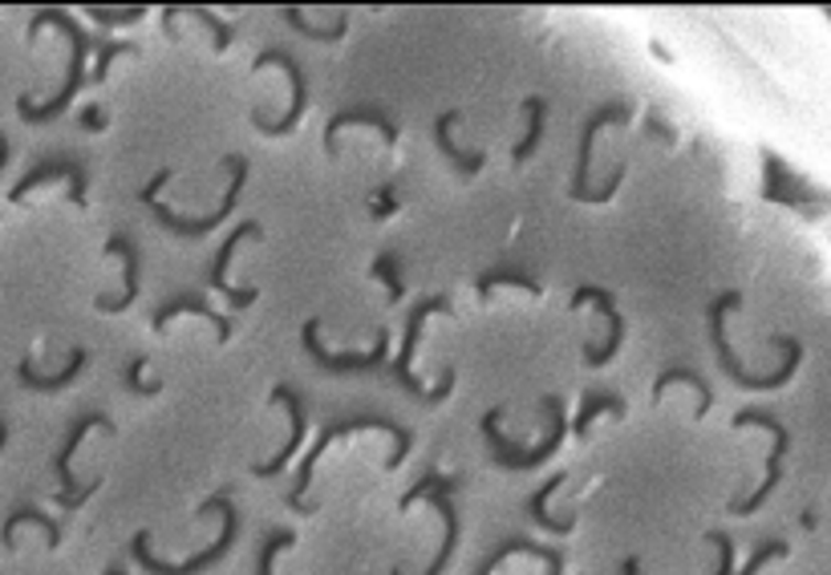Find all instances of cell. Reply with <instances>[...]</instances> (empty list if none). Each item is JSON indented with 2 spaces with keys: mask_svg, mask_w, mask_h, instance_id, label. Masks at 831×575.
<instances>
[{
  "mask_svg": "<svg viewBox=\"0 0 831 575\" xmlns=\"http://www.w3.org/2000/svg\"><path fill=\"white\" fill-rule=\"evenodd\" d=\"M45 25H57V29H62L65 37H69V50H74V53H69V74H65V86H62V94H57V98L41 101V106H37L33 98H29V94H21V98H17V113H21V122H29V126L53 122L57 113L69 110V101H74V94H77L82 86H86V57H89V50L98 45V41H94V37L86 33V29L77 25L74 17L65 13V9H41V13L33 17V21H29V41H37V33H41Z\"/></svg>",
  "mask_w": 831,
  "mask_h": 575,
  "instance_id": "1",
  "label": "cell"
},
{
  "mask_svg": "<svg viewBox=\"0 0 831 575\" xmlns=\"http://www.w3.org/2000/svg\"><path fill=\"white\" fill-rule=\"evenodd\" d=\"M361 430H381V434H390L393 442H398V451L390 454V463H386V470H398V466L406 463V454H410V446H414V434L406 430V425H398L393 417H386V413H349V417H333V422H325V430L316 434L313 451L304 454L301 470H296V482H292L289 490V507L292 511H316V502H304V495H309V487H313V470H316V458L328 451V442H337L341 434H361Z\"/></svg>",
  "mask_w": 831,
  "mask_h": 575,
  "instance_id": "2",
  "label": "cell"
},
{
  "mask_svg": "<svg viewBox=\"0 0 831 575\" xmlns=\"http://www.w3.org/2000/svg\"><path fill=\"white\" fill-rule=\"evenodd\" d=\"M540 410L548 413V438L536 442V446H519V442L504 438L499 434V417H504V405H495V410L483 413V438H487V446H492V463L504 466V470H516V475H524V470H536V466H543L548 458H552L555 451H560V442H564L568 434V417H564V401L555 398V393H548V398L540 401Z\"/></svg>",
  "mask_w": 831,
  "mask_h": 575,
  "instance_id": "3",
  "label": "cell"
},
{
  "mask_svg": "<svg viewBox=\"0 0 831 575\" xmlns=\"http://www.w3.org/2000/svg\"><path fill=\"white\" fill-rule=\"evenodd\" d=\"M207 514H219V519H224V527H219V535H215L212 547H203L199 555H191L187 563L159 560V555L151 551V531H139V535L130 539V551H134V560L142 563V572H151V575H199V572H207V567H215V563L224 560L227 551H231V543H236V527H240V519H236V507H231V495H227V490L212 495V499H207L199 511H195V519H207Z\"/></svg>",
  "mask_w": 831,
  "mask_h": 575,
  "instance_id": "4",
  "label": "cell"
},
{
  "mask_svg": "<svg viewBox=\"0 0 831 575\" xmlns=\"http://www.w3.org/2000/svg\"><path fill=\"white\" fill-rule=\"evenodd\" d=\"M738 304H743V292H722L719 301L705 308V325H710V340H714V352H719L722 373L731 377L734 386H743V389H779V386H787V381L795 377V369H799V361H803V345H799L795 337H779L775 345L787 352V361H783L779 373H770V377L746 373L743 365L734 361L731 345H726V313H731V308H738Z\"/></svg>",
  "mask_w": 831,
  "mask_h": 575,
  "instance_id": "5",
  "label": "cell"
},
{
  "mask_svg": "<svg viewBox=\"0 0 831 575\" xmlns=\"http://www.w3.org/2000/svg\"><path fill=\"white\" fill-rule=\"evenodd\" d=\"M219 163H224L227 171H231V183H227V195L219 199V207H215V211L199 215V219H183V215H175L171 207H166V203L147 199L151 215L166 227V231H171V236L199 239V236H207V231H215L219 224H227V215H231V207L240 203V191H244V183H248V175H252V166H248V159H244V154H224Z\"/></svg>",
  "mask_w": 831,
  "mask_h": 575,
  "instance_id": "6",
  "label": "cell"
},
{
  "mask_svg": "<svg viewBox=\"0 0 831 575\" xmlns=\"http://www.w3.org/2000/svg\"><path fill=\"white\" fill-rule=\"evenodd\" d=\"M94 425H98V430H106V434H114V430H118V425H114L101 410L77 413L74 425H69V434H65L62 454H57V463H53V466H57V507H65V511H77V507H82V502H89V495L101 487V478H94L89 487H77L74 475H69V458H74V451L82 446V442H86V434L94 430Z\"/></svg>",
  "mask_w": 831,
  "mask_h": 575,
  "instance_id": "7",
  "label": "cell"
},
{
  "mask_svg": "<svg viewBox=\"0 0 831 575\" xmlns=\"http://www.w3.org/2000/svg\"><path fill=\"white\" fill-rule=\"evenodd\" d=\"M746 425H763V430H770V438H775V446H770V458H767V478H763V487L751 495V499H734L731 502V514H755L763 502L770 499V490L779 487L783 478V458H787V451H791V434H787V425L775 417V413L767 410H743L734 413V430H746Z\"/></svg>",
  "mask_w": 831,
  "mask_h": 575,
  "instance_id": "8",
  "label": "cell"
},
{
  "mask_svg": "<svg viewBox=\"0 0 831 575\" xmlns=\"http://www.w3.org/2000/svg\"><path fill=\"white\" fill-rule=\"evenodd\" d=\"M301 340H304V352H309L325 373H378L381 365H386V357H390V333H386V328L378 333V340H374L369 352H328L325 345H321V316H309V321H304Z\"/></svg>",
  "mask_w": 831,
  "mask_h": 575,
  "instance_id": "9",
  "label": "cell"
},
{
  "mask_svg": "<svg viewBox=\"0 0 831 575\" xmlns=\"http://www.w3.org/2000/svg\"><path fill=\"white\" fill-rule=\"evenodd\" d=\"M268 65H280V69L289 74L292 106L284 110V118H280V122H268L265 113L252 110V126L260 130V134H268V138H284V134H292V130H296V122H301L304 106H309V86H304V69H301V62H296V57H292L289 50H265V53H260V57L252 62V74H260V69H268Z\"/></svg>",
  "mask_w": 831,
  "mask_h": 575,
  "instance_id": "10",
  "label": "cell"
},
{
  "mask_svg": "<svg viewBox=\"0 0 831 575\" xmlns=\"http://www.w3.org/2000/svg\"><path fill=\"white\" fill-rule=\"evenodd\" d=\"M434 313H451V301H446V296H427V301H418L414 308H410V316H406L402 349H398V361H393L398 386H402L410 398L422 401V405H430V389L414 377V352H418V340H422V325H427V316H434Z\"/></svg>",
  "mask_w": 831,
  "mask_h": 575,
  "instance_id": "11",
  "label": "cell"
},
{
  "mask_svg": "<svg viewBox=\"0 0 831 575\" xmlns=\"http://www.w3.org/2000/svg\"><path fill=\"white\" fill-rule=\"evenodd\" d=\"M265 236V227L256 224V219H244L231 236L219 243V251H215V260H212V268H207V288H215L219 296H227V304H231V313H240V308H252L256 304V288H236L231 280H227V263H231V256H236V248H240L244 239H260Z\"/></svg>",
  "mask_w": 831,
  "mask_h": 575,
  "instance_id": "12",
  "label": "cell"
},
{
  "mask_svg": "<svg viewBox=\"0 0 831 575\" xmlns=\"http://www.w3.org/2000/svg\"><path fill=\"white\" fill-rule=\"evenodd\" d=\"M580 304H596L601 316L608 321L605 345H584V361H589L592 369H601V365H608L613 357H617L620 337H625V316L617 313V296H613L608 288H596V284H584L572 292V308H580Z\"/></svg>",
  "mask_w": 831,
  "mask_h": 575,
  "instance_id": "13",
  "label": "cell"
},
{
  "mask_svg": "<svg viewBox=\"0 0 831 575\" xmlns=\"http://www.w3.org/2000/svg\"><path fill=\"white\" fill-rule=\"evenodd\" d=\"M629 118H633V110L625 106V101H605V106H596V110L589 113V122H584V130H580V151H576V171H572V187H568V195H572L576 203L589 195L592 142H596V134H601V126H625Z\"/></svg>",
  "mask_w": 831,
  "mask_h": 575,
  "instance_id": "14",
  "label": "cell"
},
{
  "mask_svg": "<svg viewBox=\"0 0 831 575\" xmlns=\"http://www.w3.org/2000/svg\"><path fill=\"white\" fill-rule=\"evenodd\" d=\"M53 178H69V203H74V207H86V203H89V187H86L89 175H86V166L77 163V159H45V163H37L13 191H9V203H21L29 191H37L41 183H53Z\"/></svg>",
  "mask_w": 831,
  "mask_h": 575,
  "instance_id": "15",
  "label": "cell"
},
{
  "mask_svg": "<svg viewBox=\"0 0 831 575\" xmlns=\"http://www.w3.org/2000/svg\"><path fill=\"white\" fill-rule=\"evenodd\" d=\"M458 487H463V478L442 475L439 482H434V490H430V507H434L439 519H442V547H439V555L430 560V567L422 575H442V572H446V563H451L454 547H458V511H454V499H451ZM390 575H406V567H393Z\"/></svg>",
  "mask_w": 831,
  "mask_h": 575,
  "instance_id": "16",
  "label": "cell"
},
{
  "mask_svg": "<svg viewBox=\"0 0 831 575\" xmlns=\"http://www.w3.org/2000/svg\"><path fill=\"white\" fill-rule=\"evenodd\" d=\"M183 313H195V316H203V321H212L219 345H227V340H231V321H227L224 313H215L212 304H207V296H203V292H191V288H187V292H175V296H171L163 308H154V313H151V328H154V333H163V328L171 325L175 316H183Z\"/></svg>",
  "mask_w": 831,
  "mask_h": 575,
  "instance_id": "17",
  "label": "cell"
},
{
  "mask_svg": "<svg viewBox=\"0 0 831 575\" xmlns=\"http://www.w3.org/2000/svg\"><path fill=\"white\" fill-rule=\"evenodd\" d=\"M272 401H277V405H284V413H289V422H292V434H289V442H284V451H280L277 458H268V463L252 466L256 478H277L280 470L292 463V454L301 451V442H304V405H301V393H296L292 386H277V389H272Z\"/></svg>",
  "mask_w": 831,
  "mask_h": 575,
  "instance_id": "18",
  "label": "cell"
},
{
  "mask_svg": "<svg viewBox=\"0 0 831 575\" xmlns=\"http://www.w3.org/2000/svg\"><path fill=\"white\" fill-rule=\"evenodd\" d=\"M511 555H531V560H540L543 567H548V575L564 572V555H560L555 547H543V543H531V539H524V535H511V539H504V543H495V547L475 563V572L471 575H492L495 567H499L504 560H511Z\"/></svg>",
  "mask_w": 831,
  "mask_h": 575,
  "instance_id": "19",
  "label": "cell"
},
{
  "mask_svg": "<svg viewBox=\"0 0 831 575\" xmlns=\"http://www.w3.org/2000/svg\"><path fill=\"white\" fill-rule=\"evenodd\" d=\"M106 251H110V256H122V280H127V288H122V296H98L94 308L114 316V313H127L130 304L139 301V248H134L130 236H110L106 239Z\"/></svg>",
  "mask_w": 831,
  "mask_h": 575,
  "instance_id": "20",
  "label": "cell"
},
{
  "mask_svg": "<svg viewBox=\"0 0 831 575\" xmlns=\"http://www.w3.org/2000/svg\"><path fill=\"white\" fill-rule=\"evenodd\" d=\"M345 126H374V130L386 138V147H398V126L390 122V113L378 110V106H345V110L333 113L325 126V151L328 154H337V134L345 130Z\"/></svg>",
  "mask_w": 831,
  "mask_h": 575,
  "instance_id": "21",
  "label": "cell"
},
{
  "mask_svg": "<svg viewBox=\"0 0 831 575\" xmlns=\"http://www.w3.org/2000/svg\"><path fill=\"white\" fill-rule=\"evenodd\" d=\"M454 126H458V110H442L439 118H434V147L442 151L446 163H454V171H458L463 178L479 175L483 166H487V154H483V151H458V147H454Z\"/></svg>",
  "mask_w": 831,
  "mask_h": 575,
  "instance_id": "22",
  "label": "cell"
},
{
  "mask_svg": "<svg viewBox=\"0 0 831 575\" xmlns=\"http://www.w3.org/2000/svg\"><path fill=\"white\" fill-rule=\"evenodd\" d=\"M86 365H89V349H86V345H74L69 361H65V369H62V373H53V377H41L37 369H33V361H29V357H21V365H17V381H21L25 389H37V393H53V389L74 386Z\"/></svg>",
  "mask_w": 831,
  "mask_h": 575,
  "instance_id": "23",
  "label": "cell"
},
{
  "mask_svg": "<svg viewBox=\"0 0 831 575\" xmlns=\"http://www.w3.org/2000/svg\"><path fill=\"white\" fill-rule=\"evenodd\" d=\"M568 482V475L560 470V475H552L548 482H543L536 495L528 499V519L536 527H543V531H552V535H568V531H576V519H555L552 511H548V502H552V495Z\"/></svg>",
  "mask_w": 831,
  "mask_h": 575,
  "instance_id": "24",
  "label": "cell"
},
{
  "mask_svg": "<svg viewBox=\"0 0 831 575\" xmlns=\"http://www.w3.org/2000/svg\"><path fill=\"white\" fill-rule=\"evenodd\" d=\"M601 413H625V401L617 398V393H601V389H592V393H584V405H580V413H576V422L568 425L576 438H589V430H592V422L601 417Z\"/></svg>",
  "mask_w": 831,
  "mask_h": 575,
  "instance_id": "25",
  "label": "cell"
},
{
  "mask_svg": "<svg viewBox=\"0 0 831 575\" xmlns=\"http://www.w3.org/2000/svg\"><path fill=\"white\" fill-rule=\"evenodd\" d=\"M524 110H528V134H524V142L511 151V163L516 166H524L531 154H536V147H540V138H543V126H548V101H543L540 94H531V98L524 101Z\"/></svg>",
  "mask_w": 831,
  "mask_h": 575,
  "instance_id": "26",
  "label": "cell"
},
{
  "mask_svg": "<svg viewBox=\"0 0 831 575\" xmlns=\"http://www.w3.org/2000/svg\"><path fill=\"white\" fill-rule=\"evenodd\" d=\"M673 381H678V386H693V389H698V417H705V413H710V405H714V393H710V386H705V381L693 373V369H686V365H669L666 373L657 377L654 401H661V393H666Z\"/></svg>",
  "mask_w": 831,
  "mask_h": 575,
  "instance_id": "27",
  "label": "cell"
},
{
  "mask_svg": "<svg viewBox=\"0 0 831 575\" xmlns=\"http://www.w3.org/2000/svg\"><path fill=\"white\" fill-rule=\"evenodd\" d=\"M495 284H516L524 288V292H531V296H543V288L531 280V275H524L519 268H492V272H483L479 280H475V292H479V301H487L492 296Z\"/></svg>",
  "mask_w": 831,
  "mask_h": 575,
  "instance_id": "28",
  "label": "cell"
},
{
  "mask_svg": "<svg viewBox=\"0 0 831 575\" xmlns=\"http://www.w3.org/2000/svg\"><path fill=\"white\" fill-rule=\"evenodd\" d=\"M21 523L41 527V531L50 535V547H57V543H62V527L53 523L50 514H45V511H37V507H21V511H13V514H9V523H4V531H0V535H4V543H9V547H13V535H17V527H21Z\"/></svg>",
  "mask_w": 831,
  "mask_h": 575,
  "instance_id": "29",
  "label": "cell"
},
{
  "mask_svg": "<svg viewBox=\"0 0 831 575\" xmlns=\"http://www.w3.org/2000/svg\"><path fill=\"white\" fill-rule=\"evenodd\" d=\"M280 17H284V21H289V25L296 29L301 37H309V41H341L345 33H349V17H345V13L337 17V25H333V29H316V25H309V21H304V17L296 13L292 4H289V9H280Z\"/></svg>",
  "mask_w": 831,
  "mask_h": 575,
  "instance_id": "30",
  "label": "cell"
},
{
  "mask_svg": "<svg viewBox=\"0 0 831 575\" xmlns=\"http://www.w3.org/2000/svg\"><path fill=\"white\" fill-rule=\"evenodd\" d=\"M292 543H296V535H292L289 527H277V531H268L265 547H260V563H256V575H272V563H277L280 551H289Z\"/></svg>",
  "mask_w": 831,
  "mask_h": 575,
  "instance_id": "31",
  "label": "cell"
},
{
  "mask_svg": "<svg viewBox=\"0 0 831 575\" xmlns=\"http://www.w3.org/2000/svg\"><path fill=\"white\" fill-rule=\"evenodd\" d=\"M147 357H134V361L127 365V373H122V389L127 393H134V398H154L159 389H163V381L154 377V381H147Z\"/></svg>",
  "mask_w": 831,
  "mask_h": 575,
  "instance_id": "32",
  "label": "cell"
},
{
  "mask_svg": "<svg viewBox=\"0 0 831 575\" xmlns=\"http://www.w3.org/2000/svg\"><path fill=\"white\" fill-rule=\"evenodd\" d=\"M374 275H378L381 284H386V292H390L393 304L402 301L406 284H402V275H398V256H393V251H386V256H378V260H374Z\"/></svg>",
  "mask_w": 831,
  "mask_h": 575,
  "instance_id": "33",
  "label": "cell"
},
{
  "mask_svg": "<svg viewBox=\"0 0 831 575\" xmlns=\"http://www.w3.org/2000/svg\"><path fill=\"white\" fill-rule=\"evenodd\" d=\"M130 53H139V45H130V41H106V45H98V69H94V86H101L106 82V74H110V65L118 62V57H130Z\"/></svg>",
  "mask_w": 831,
  "mask_h": 575,
  "instance_id": "34",
  "label": "cell"
},
{
  "mask_svg": "<svg viewBox=\"0 0 831 575\" xmlns=\"http://www.w3.org/2000/svg\"><path fill=\"white\" fill-rule=\"evenodd\" d=\"M89 17L101 21L106 29H122V25H139L142 17H147V9L139 4V9H122V13H118V9H98V4H89Z\"/></svg>",
  "mask_w": 831,
  "mask_h": 575,
  "instance_id": "35",
  "label": "cell"
},
{
  "mask_svg": "<svg viewBox=\"0 0 831 575\" xmlns=\"http://www.w3.org/2000/svg\"><path fill=\"white\" fill-rule=\"evenodd\" d=\"M779 555H787V543H783V539H767V543H758L755 555L746 560V567L738 575H758V572H763V563L779 560Z\"/></svg>",
  "mask_w": 831,
  "mask_h": 575,
  "instance_id": "36",
  "label": "cell"
},
{
  "mask_svg": "<svg viewBox=\"0 0 831 575\" xmlns=\"http://www.w3.org/2000/svg\"><path fill=\"white\" fill-rule=\"evenodd\" d=\"M187 13H195V17L203 21V25L212 29L215 53H227V45H231V37H236V33H231V25H227V21H219L215 13H207V9H187Z\"/></svg>",
  "mask_w": 831,
  "mask_h": 575,
  "instance_id": "37",
  "label": "cell"
},
{
  "mask_svg": "<svg viewBox=\"0 0 831 575\" xmlns=\"http://www.w3.org/2000/svg\"><path fill=\"white\" fill-rule=\"evenodd\" d=\"M398 211V187L393 183H381V191L374 195V203H369V219H390V215Z\"/></svg>",
  "mask_w": 831,
  "mask_h": 575,
  "instance_id": "38",
  "label": "cell"
},
{
  "mask_svg": "<svg viewBox=\"0 0 831 575\" xmlns=\"http://www.w3.org/2000/svg\"><path fill=\"white\" fill-rule=\"evenodd\" d=\"M705 539L719 547V572H714V575H731L734 572V539L726 535V531H710Z\"/></svg>",
  "mask_w": 831,
  "mask_h": 575,
  "instance_id": "39",
  "label": "cell"
},
{
  "mask_svg": "<svg viewBox=\"0 0 831 575\" xmlns=\"http://www.w3.org/2000/svg\"><path fill=\"white\" fill-rule=\"evenodd\" d=\"M439 478H442L439 470H427V475L418 478L414 487L406 490V495H402V502H398V507H402V511H410V507H414V502L422 499V495H430V490H434V482H439Z\"/></svg>",
  "mask_w": 831,
  "mask_h": 575,
  "instance_id": "40",
  "label": "cell"
},
{
  "mask_svg": "<svg viewBox=\"0 0 831 575\" xmlns=\"http://www.w3.org/2000/svg\"><path fill=\"white\" fill-rule=\"evenodd\" d=\"M77 126H82V130H106V113H101L98 106H86V110L77 113Z\"/></svg>",
  "mask_w": 831,
  "mask_h": 575,
  "instance_id": "41",
  "label": "cell"
},
{
  "mask_svg": "<svg viewBox=\"0 0 831 575\" xmlns=\"http://www.w3.org/2000/svg\"><path fill=\"white\" fill-rule=\"evenodd\" d=\"M620 575H641V560H637V555H629V560L620 563Z\"/></svg>",
  "mask_w": 831,
  "mask_h": 575,
  "instance_id": "42",
  "label": "cell"
},
{
  "mask_svg": "<svg viewBox=\"0 0 831 575\" xmlns=\"http://www.w3.org/2000/svg\"><path fill=\"white\" fill-rule=\"evenodd\" d=\"M9 154H13V147H9V138H4V130H0V171L9 166Z\"/></svg>",
  "mask_w": 831,
  "mask_h": 575,
  "instance_id": "43",
  "label": "cell"
},
{
  "mask_svg": "<svg viewBox=\"0 0 831 575\" xmlns=\"http://www.w3.org/2000/svg\"><path fill=\"white\" fill-rule=\"evenodd\" d=\"M4 442H9V425H4V417H0V451H4Z\"/></svg>",
  "mask_w": 831,
  "mask_h": 575,
  "instance_id": "44",
  "label": "cell"
},
{
  "mask_svg": "<svg viewBox=\"0 0 831 575\" xmlns=\"http://www.w3.org/2000/svg\"><path fill=\"white\" fill-rule=\"evenodd\" d=\"M101 575H127V572H122V563H110V567H106Z\"/></svg>",
  "mask_w": 831,
  "mask_h": 575,
  "instance_id": "45",
  "label": "cell"
}]
</instances>
